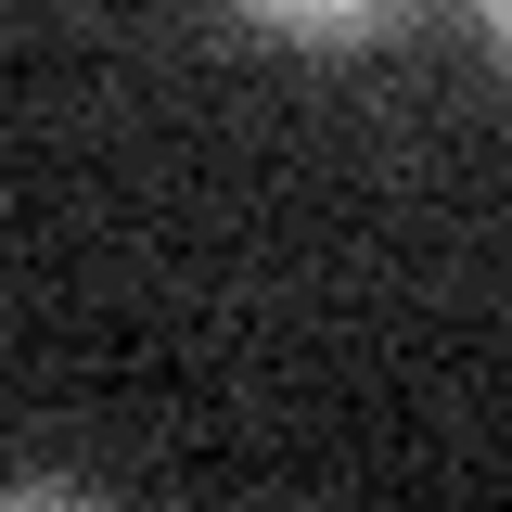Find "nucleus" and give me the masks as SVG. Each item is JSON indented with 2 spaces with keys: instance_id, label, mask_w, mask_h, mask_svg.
Returning <instances> with one entry per match:
<instances>
[{
  "instance_id": "obj_1",
  "label": "nucleus",
  "mask_w": 512,
  "mask_h": 512,
  "mask_svg": "<svg viewBox=\"0 0 512 512\" xmlns=\"http://www.w3.org/2000/svg\"><path fill=\"white\" fill-rule=\"evenodd\" d=\"M256 26H295V39H359V26H384L397 0H244Z\"/></svg>"
},
{
  "instance_id": "obj_2",
  "label": "nucleus",
  "mask_w": 512,
  "mask_h": 512,
  "mask_svg": "<svg viewBox=\"0 0 512 512\" xmlns=\"http://www.w3.org/2000/svg\"><path fill=\"white\" fill-rule=\"evenodd\" d=\"M487 26H500V39H512V0H487Z\"/></svg>"
}]
</instances>
